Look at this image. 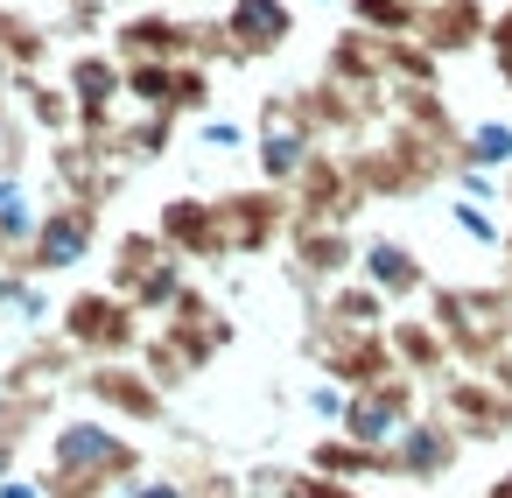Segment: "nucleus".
I'll return each mask as SVG.
<instances>
[]
</instances>
